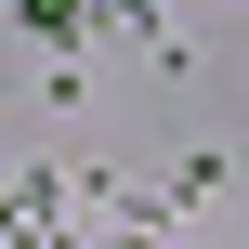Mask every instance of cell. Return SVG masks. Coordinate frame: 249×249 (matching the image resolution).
<instances>
[{"label":"cell","mask_w":249,"mask_h":249,"mask_svg":"<svg viewBox=\"0 0 249 249\" xmlns=\"http://www.w3.org/2000/svg\"><path fill=\"white\" fill-rule=\"evenodd\" d=\"M131 249H144V236H131Z\"/></svg>","instance_id":"6da1fadb"}]
</instances>
